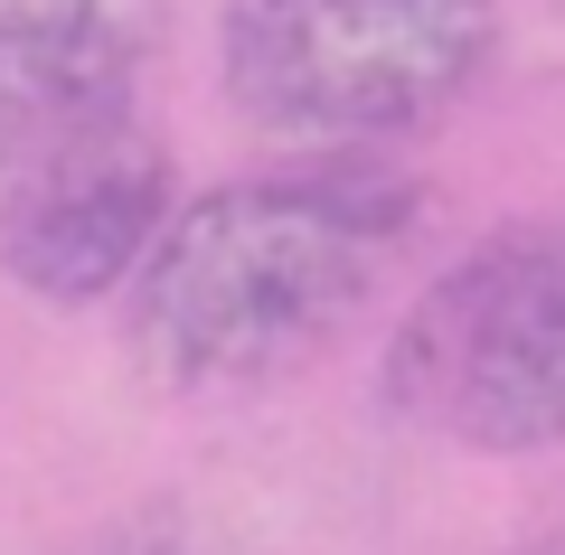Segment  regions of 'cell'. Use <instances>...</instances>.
Returning <instances> with one entry per match:
<instances>
[{
  "mask_svg": "<svg viewBox=\"0 0 565 555\" xmlns=\"http://www.w3.org/2000/svg\"><path fill=\"white\" fill-rule=\"evenodd\" d=\"M424 179L302 160L199 189L122 282V357L151 396H255L330 357L424 236Z\"/></svg>",
  "mask_w": 565,
  "mask_h": 555,
  "instance_id": "1",
  "label": "cell"
},
{
  "mask_svg": "<svg viewBox=\"0 0 565 555\" xmlns=\"http://www.w3.org/2000/svg\"><path fill=\"white\" fill-rule=\"evenodd\" d=\"M500 66V0H226L217 85L264 141L359 160L415 141Z\"/></svg>",
  "mask_w": 565,
  "mask_h": 555,
  "instance_id": "2",
  "label": "cell"
},
{
  "mask_svg": "<svg viewBox=\"0 0 565 555\" xmlns=\"http://www.w3.org/2000/svg\"><path fill=\"white\" fill-rule=\"evenodd\" d=\"M66 555H226V546H217V527H207L189 499H141V509L85 527Z\"/></svg>",
  "mask_w": 565,
  "mask_h": 555,
  "instance_id": "6",
  "label": "cell"
},
{
  "mask_svg": "<svg viewBox=\"0 0 565 555\" xmlns=\"http://www.w3.org/2000/svg\"><path fill=\"white\" fill-rule=\"evenodd\" d=\"M377 396L405 434L452 452H556L565 442V207L509 217L396 311Z\"/></svg>",
  "mask_w": 565,
  "mask_h": 555,
  "instance_id": "3",
  "label": "cell"
},
{
  "mask_svg": "<svg viewBox=\"0 0 565 555\" xmlns=\"http://www.w3.org/2000/svg\"><path fill=\"white\" fill-rule=\"evenodd\" d=\"M170 47V0H0V207L122 122Z\"/></svg>",
  "mask_w": 565,
  "mask_h": 555,
  "instance_id": "5",
  "label": "cell"
},
{
  "mask_svg": "<svg viewBox=\"0 0 565 555\" xmlns=\"http://www.w3.org/2000/svg\"><path fill=\"white\" fill-rule=\"evenodd\" d=\"M170 207H180L170 141L141 114H122L95 141L57 151L20 199L0 207V264H10V282L29 301L85 311V301H114L141 274V255L161 245Z\"/></svg>",
  "mask_w": 565,
  "mask_h": 555,
  "instance_id": "4",
  "label": "cell"
}]
</instances>
